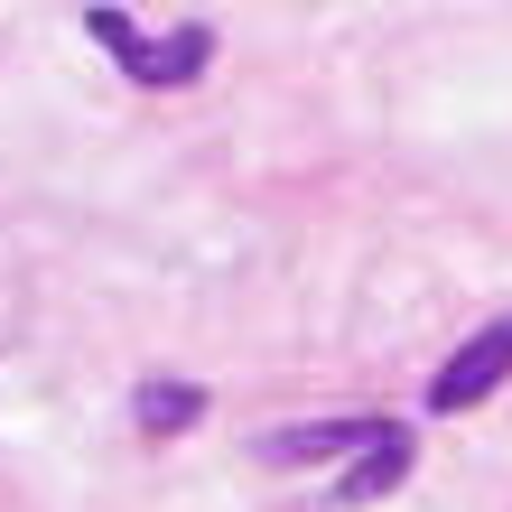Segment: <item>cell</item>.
Instances as JSON below:
<instances>
[{
	"instance_id": "obj_1",
	"label": "cell",
	"mask_w": 512,
	"mask_h": 512,
	"mask_svg": "<svg viewBox=\"0 0 512 512\" xmlns=\"http://www.w3.org/2000/svg\"><path fill=\"white\" fill-rule=\"evenodd\" d=\"M84 28H94V38L122 56V75L131 84H196L205 75V56H215V28H168V38H149V28L131 19V10H112V0H94V10H84Z\"/></svg>"
},
{
	"instance_id": "obj_2",
	"label": "cell",
	"mask_w": 512,
	"mask_h": 512,
	"mask_svg": "<svg viewBox=\"0 0 512 512\" xmlns=\"http://www.w3.org/2000/svg\"><path fill=\"white\" fill-rule=\"evenodd\" d=\"M512 382V317H494V326H475V336L438 364V382H429V410L438 419H457V410H475V401H494V391Z\"/></svg>"
},
{
	"instance_id": "obj_3",
	"label": "cell",
	"mask_w": 512,
	"mask_h": 512,
	"mask_svg": "<svg viewBox=\"0 0 512 512\" xmlns=\"http://www.w3.org/2000/svg\"><path fill=\"white\" fill-rule=\"evenodd\" d=\"M401 429V419H308V429H280V438H261V457L270 466H308V457H373V447Z\"/></svg>"
},
{
	"instance_id": "obj_4",
	"label": "cell",
	"mask_w": 512,
	"mask_h": 512,
	"mask_svg": "<svg viewBox=\"0 0 512 512\" xmlns=\"http://www.w3.org/2000/svg\"><path fill=\"white\" fill-rule=\"evenodd\" d=\"M401 475H410V429H391L373 457H354V466L336 475V503H382L391 485H401Z\"/></svg>"
},
{
	"instance_id": "obj_5",
	"label": "cell",
	"mask_w": 512,
	"mask_h": 512,
	"mask_svg": "<svg viewBox=\"0 0 512 512\" xmlns=\"http://www.w3.org/2000/svg\"><path fill=\"white\" fill-rule=\"evenodd\" d=\"M131 419H140L149 438H177V429H187V419H205V391H196V382H140Z\"/></svg>"
}]
</instances>
